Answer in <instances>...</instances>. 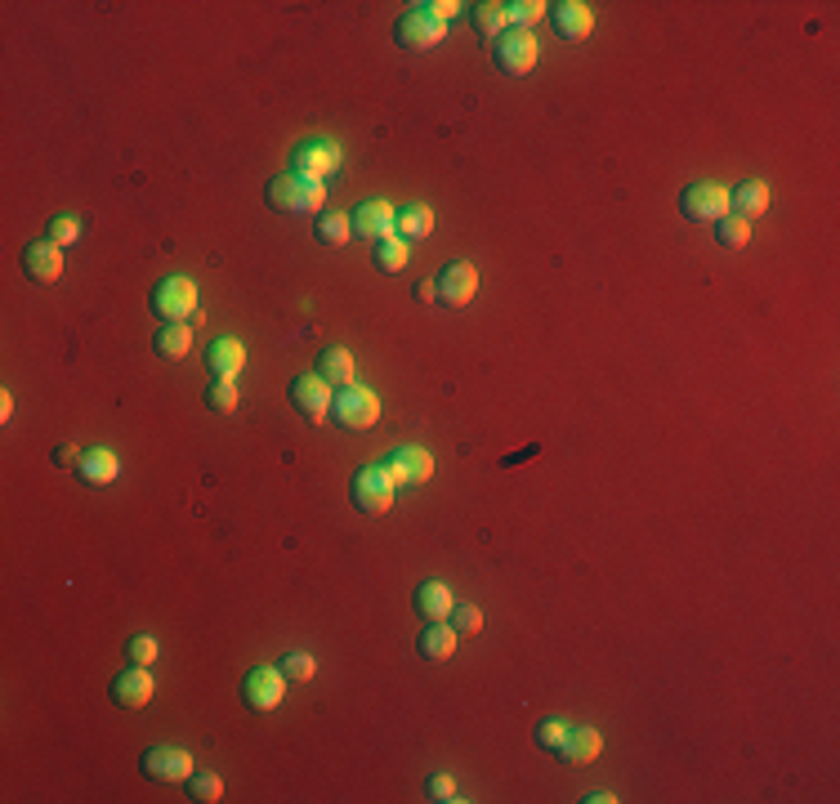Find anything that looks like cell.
I'll list each match as a JSON object with an SVG mask.
<instances>
[{
    "mask_svg": "<svg viewBox=\"0 0 840 804\" xmlns=\"http://www.w3.org/2000/svg\"><path fill=\"white\" fill-rule=\"evenodd\" d=\"M416 9H425V14H429V18H438V23H447V18L456 14V5H452V0H429V5H416Z\"/></svg>",
    "mask_w": 840,
    "mask_h": 804,
    "instance_id": "cell-40",
    "label": "cell"
},
{
    "mask_svg": "<svg viewBox=\"0 0 840 804\" xmlns=\"http://www.w3.org/2000/svg\"><path fill=\"white\" fill-rule=\"evenodd\" d=\"M23 273L27 282L36 286H50L63 277V251L54 242H27L23 246Z\"/></svg>",
    "mask_w": 840,
    "mask_h": 804,
    "instance_id": "cell-15",
    "label": "cell"
},
{
    "mask_svg": "<svg viewBox=\"0 0 840 804\" xmlns=\"http://www.w3.org/2000/svg\"><path fill=\"white\" fill-rule=\"evenodd\" d=\"M148 304H152V313L161 318V327L166 322H188L197 313V286L188 282V277H161L157 286H152V295H148Z\"/></svg>",
    "mask_w": 840,
    "mask_h": 804,
    "instance_id": "cell-2",
    "label": "cell"
},
{
    "mask_svg": "<svg viewBox=\"0 0 840 804\" xmlns=\"http://www.w3.org/2000/svg\"><path fill=\"white\" fill-rule=\"evenodd\" d=\"M121 474V461L112 447H90V452H81V461H76V478H81L85 487H108L117 483Z\"/></svg>",
    "mask_w": 840,
    "mask_h": 804,
    "instance_id": "cell-17",
    "label": "cell"
},
{
    "mask_svg": "<svg viewBox=\"0 0 840 804\" xmlns=\"http://www.w3.org/2000/svg\"><path fill=\"white\" fill-rule=\"evenodd\" d=\"M318 376L327 380V385L349 389L353 385V353L340 349V344H327V349L318 353Z\"/></svg>",
    "mask_w": 840,
    "mask_h": 804,
    "instance_id": "cell-21",
    "label": "cell"
},
{
    "mask_svg": "<svg viewBox=\"0 0 840 804\" xmlns=\"http://www.w3.org/2000/svg\"><path fill=\"white\" fill-rule=\"evenodd\" d=\"M425 796L434 800V804H452V800H461V796H456V782L447 778V773H434V778L425 782Z\"/></svg>",
    "mask_w": 840,
    "mask_h": 804,
    "instance_id": "cell-39",
    "label": "cell"
},
{
    "mask_svg": "<svg viewBox=\"0 0 840 804\" xmlns=\"http://www.w3.org/2000/svg\"><path fill=\"white\" fill-rule=\"evenodd\" d=\"M389 478H394V487H403V483H425L429 474H434V456L425 452V447H394L389 452Z\"/></svg>",
    "mask_w": 840,
    "mask_h": 804,
    "instance_id": "cell-16",
    "label": "cell"
},
{
    "mask_svg": "<svg viewBox=\"0 0 840 804\" xmlns=\"http://www.w3.org/2000/svg\"><path fill=\"white\" fill-rule=\"evenodd\" d=\"M9 411H14V398L0 394V420H9Z\"/></svg>",
    "mask_w": 840,
    "mask_h": 804,
    "instance_id": "cell-44",
    "label": "cell"
},
{
    "mask_svg": "<svg viewBox=\"0 0 840 804\" xmlns=\"http://www.w3.org/2000/svg\"><path fill=\"white\" fill-rule=\"evenodd\" d=\"M729 210L738 219H756L769 210V184H760V179H747V184L738 188V193H729Z\"/></svg>",
    "mask_w": 840,
    "mask_h": 804,
    "instance_id": "cell-25",
    "label": "cell"
},
{
    "mask_svg": "<svg viewBox=\"0 0 840 804\" xmlns=\"http://www.w3.org/2000/svg\"><path fill=\"white\" fill-rule=\"evenodd\" d=\"M394 233L403 237V242H420V237H429V233H434V210L420 206V201L403 206V210H398V219H394Z\"/></svg>",
    "mask_w": 840,
    "mask_h": 804,
    "instance_id": "cell-26",
    "label": "cell"
},
{
    "mask_svg": "<svg viewBox=\"0 0 840 804\" xmlns=\"http://www.w3.org/2000/svg\"><path fill=\"white\" fill-rule=\"evenodd\" d=\"M286 398H291V407L300 411L309 425H322V420L331 416V385L318 376V371H309V376H295L291 389H286Z\"/></svg>",
    "mask_w": 840,
    "mask_h": 804,
    "instance_id": "cell-6",
    "label": "cell"
},
{
    "mask_svg": "<svg viewBox=\"0 0 840 804\" xmlns=\"http://www.w3.org/2000/svg\"><path fill=\"white\" fill-rule=\"evenodd\" d=\"M206 367L215 371V376H228V380H233L237 371L246 367V349H242V340H228V335H224V340H215V344L206 349Z\"/></svg>",
    "mask_w": 840,
    "mask_h": 804,
    "instance_id": "cell-22",
    "label": "cell"
},
{
    "mask_svg": "<svg viewBox=\"0 0 840 804\" xmlns=\"http://www.w3.org/2000/svg\"><path fill=\"white\" fill-rule=\"evenodd\" d=\"M447 617H452V630H456V635H479V630H483V612L474 608V603H456V608L447 612Z\"/></svg>",
    "mask_w": 840,
    "mask_h": 804,
    "instance_id": "cell-35",
    "label": "cell"
},
{
    "mask_svg": "<svg viewBox=\"0 0 840 804\" xmlns=\"http://www.w3.org/2000/svg\"><path fill=\"white\" fill-rule=\"evenodd\" d=\"M340 170V148L331 139H304L291 152V175L300 179H327Z\"/></svg>",
    "mask_w": 840,
    "mask_h": 804,
    "instance_id": "cell-7",
    "label": "cell"
},
{
    "mask_svg": "<svg viewBox=\"0 0 840 804\" xmlns=\"http://www.w3.org/2000/svg\"><path fill=\"white\" fill-rule=\"evenodd\" d=\"M474 291H479V273H474V264L452 260V264H443V268H438V277H434V295H438L443 304H452V309H465V304L474 300Z\"/></svg>",
    "mask_w": 840,
    "mask_h": 804,
    "instance_id": "cell-10",
    "label": "cell"
},
{
    "mask_svg": "<svg viewBox=\"0 0 840 804\" xmlns=\"http://www.w3.org/2000/svg\"><path fill=\"white\" fill-rule=\"evenodd\" d=\"M412 295H416V304H429V300H438V295H434V282H416V286H412Z\"/></svg>",
    "mask_w": 840,
    "mask_h": 804,
    "instance_id": "cell-42",
    "label": "cell"
},
{
    "mask_svg": "<svg viewBox=\"0 0 840 804\" xmlns=\"http://www.w3.org/2000/svg\"><path fill=\"white\" fill-rule=\"evenodd\" d=\"M188 800H197V804L224 800V782H219V773H188Z\"/></svg>",
    "mask_w": 840,
    "mask_h": 804,
    "instance_id": "cell-31",
    "label": "cell"
},
{
    "mask_svg": "<svg viewBox=\"0 0 840 804\" xmlns=\"http://www.w3.org/2000/svg\"><path fill=\"white\" fill-rule=\"evenodd\" d=\"M278 670L286 675V684H304V679H313V657L309 653H286Z\"/></svg>",
    "mask_w": 840,
    "mask_h": 804,
    "instance_id": "cell-36",
    "label": "cell"
},
{
    "mask_svg": "<svg viewBox=\"0 0 840 804\" xmlns=\"http://www.w3.org/2000/svg\"><path fill=\"white\" fill-rule=\"evenodd\" d=\"M443 32H447V23L429 18L425 9H416V5L394 23V41L403 45V50H429V45L443 41Z\"/></svg>",
    "mask_w": 840,
    "mask_h": 804,
    "instance_id": "cell-12",
    "label": "cell"
},
{
    "mask_svg": "<svg viewBox=\"0 0 840 804\" xmlns=\"http://www.w3.org/2000/svg\"><path fill=\"white\" fill-rule=\"evenodd\" d=\"M126 657H130V666H152V662H157V639H152V635H135L126 644Z\"/></svg>",
    "mask_w": 840,
    "mask_h": 804,
    "instance_id": "cell-38",
    "label": "cell"
},
{
    "mask_svg": "<svg viewBox=\"0 0 840 804\" xmlns=\"http://www.w3.org/2000/svg\"><path fill=\"white\" fill-rule=\"evenodd\" d=\"M50 461L59 465V469H76V461H81V452H76V447H68V443H63V447H54V452H50Z\"/></svg>",
    "mask_w": 840,
    "mask_h": 804,
    "instance_id": "cell-41",
    "label": "cell"
},
{
    "mask_svg": "<svg viewBox=\"0 0 840 804\" xmlns=\"http://www.w3.org/2000/svg\"><path fill=\"white\" fill-rule=\"evenodd\" d=\"M318 242L322 246H340V242H349V219L345 215H336V210H322L318 215Z\"/></svg>",
    "mask_w": 840,
    "mask_h": 804,
    "instance_id": "cell-33",
    "label": "cell"
},
{
    "mask_svg": "<svg viewBox=\"0 0 840 804\" xmlns=\"http://www.w3.org/2000/svg\"><path fill=\"white\" fill-rule=\"evenodd\" d=\"M488 50L505 76H528L537 67V41H532V32H519V27H505Z\"/></svg>",
    "mask_w": 840,
    "mask_h": 804,
    "instance_id": "cell-4",
    "label": "cell"
},
{
    "mask_svg": "<svg viewBox=\"0 0 840 804\" xmlns=\"http://www.w3.org/2000/svg\"><path fill=\"white\" fill-rule=\"evenodd\" d=\"M188 349H193V331H188L184 322H166V327L152 335V353L166 362H179Z\"/></svg>",
    "mask_w": 840,
    "mask_h": 804,
    "instance_id": "cell-24",
    "label": "cell"
},
{
    "mask_svg": "<svg viewBox=\"0 0 840 804\" xmlns=\"http://www.w3.org/2000/svg\"><path fill=\"white\" fill-rule=\"evenodd\" d=\"M139 773L148 782H184L193 773V755L184 746H148L139 755Z\"/></svg>",
    "mask_w": 840,
    "mask_h": 804,
    "instance_id": "cell-8",
    "label": "cell"
},
{
    "mask_svg": "<svg viewBox=\"0 0 840 804\" xmlns=\"http://www.w3.org/2000/svg\"><path fill=\"white\" fill-rule=\"evenodd\" d=\"M76 237H81V224H76L72 215H54L50 219V237H45V242H54L63 251V246H72Z\"/></svg>",
    "mask_w": 840,
    "mask_h": 804,
    "instance_id": "cell-37",
    "label": "cell"
},
{
    "mask_svg": "<svg viewBox=\"0 0 840 804\" xmlns=\"http://www.w3.org/2000/svg\"><path fill=\"white\" fill-rule=\"evenodd\" d=\"M715 242H720L724 251H742V246L751 242V224H747V219H738V215L715 219Z\"/></svg>",
    "mask_w": 840,
    "mask_h": 804,
    "instance_id": "cell-28",
    "label": "cell"
},
{
    "mask_svg": "<svg viewBox=\"0 0 840 804\" xmlns=\"http://www.w3.org/2000/svg\"><path fill=\"white\" fill-rule=\"evenodd\" d=\"M599 751H604L599 733L586 729V724H577V729H568V737H563V751L559 755L568 764H590V760H599Z\"/></svg>",
    "mask_w": 840,
    "mask_h": 804,
    "instance_id": "cell-23",
    "label": "cell"
},
{
    "mask_svg": "<svg viewBox=\"0 0 840 804\" xmlns=\"http://www.w3.org/2000/svg\"><path fill=\"white\" fill-rule=\"evenodd\" d=\"M470 23H474V32L483 36V41H496V36L505 32V9L501 5H488V0H483V5H470Z\"/></svg>",
    "mask_w": 840,
    "mask_h": 804,
    "instance_id": "cell-27",
    "label": "cell"
},
{
    "mask_svg": "<svg viewBox=\"0 0 840 804\" xmlns=\"http://www.w3.org/2000/svg\"><path fill=\"white\" fill-rule=\"evenodd\" d=\"M581 800H586V804H613L617 796H608V791H590V796H581Z\"/></svg>",
    "mask_w": 840,
    "mask_h": 804,
    "instance_id": "cell-43",
    "label": "cell"
},
{
    "mask_svg": "<svg viewBox=\"0 0 840 804\" xmlns=\"http://www.w3.org/2000/svg\"><path fill=\"white\" fill-rule=\"evenodd\" d=\"M286 693V675L273 666H255L251 675L242 679V702L251 706V711H273V706L282 702Z\"/></svg>",
    "mask_w": 840,
    "mask_h": 804,
    "instance_id": "cell-13",
    "label": "cell"
},
{
    "mask_svg": "<svg viewBox=\"0 0 840 804\" xmlns=\"http://www.w3.org/2000/svg\"><path fill=\"white\" fill-rule=\"evenodd\" d=\"M152 675L148 666H126L117 679H112V702L121 706V711H143V706L152 702Z\"/></svg>",
    "mask_w": 840,
    "mask_h": 804,
    "instance_id": "cell-14",
    "label": "cell"
},
{
    "mask_svg": "<svg viewBox=\"0 0 840 804\" xmlns=\"http://www.w3.org/2000/svg\"><path fill=\"white\" fill-rule=\"evenodd\" d=\"M264 201H269V210H282V215H322L327 188H322V179L278 175V179H269V188H264Z\"/></svg>",
    "mask_w": 840,
    "mask_h": 804,
    "instance_id": "cell-1",
    "label": "cell"
},
{
    "mask_svg": "<svg viewBox=\"0 0 840 804\" xmlns=\"http://www.w3.org/2000/svg\"><path fill=\"white\" fill-rule=\"evenodd\" d=\"M680 215L693 224H715V219L729 215V193L720 184H689L680 193Z\"/></svg>",
    "mask_w": 840,
    "mask_h": 804,
    "instance_id": "cell-9",
    "label": "cell"
},
{
    "mask_svg": "<svg viewBox=\"0 0 840 804\" xmlns=\"http://www.w3.org/2000/svg\"><path fill=\"white\" fill-rule=\"evenodd\" d=\"M550 23L563 41H586L590 27H595V14L581 0H559V5H550Z\"/></svg>",
    "mask_w": 840,
    "mask_h": 804,
    "instance_id": "cell-18",
    "label": "cell"
},
{
    "mask_svg": "<svg viewBox=\"0 0 840 804\" xmlns=\"http://www.w3.org/2000/svg\"><path fill=\"white\" fill-rule=\"evenodd\" d=\"M416 653L425 657V662H447V657L456 653V630L447 626V621H425L416 635Z\"/></svg>",
    "mask_w": 840,
    "mask_h": 804,
    "instance_id": "cell-19",
    "label": "cell"
},
{
    "mask_svg": "<svg viewBox=\"0 0 840 804\" xmlns=\"http://www.w3.org/2000/svg\"><path fill=\"white\" fill-rule=\"evenodd\" d=\"M412 608H416V617H425V621H443L447 612H452V590H447L443 581H420L412 590Z\"/></svg>",
    "mask_w": 840,
    "mask_h": 804,
    "instance_id": "cell-20",
    "label": "cell"
},
{
    "mask_svg": "<svg viewBox=\"0 0 840 804\" xmlns=\"http://www.w3.org/2000/svg\"><path fill=\"white\" fill-rule=\"evenodd\" d=\"M563 737H568V724L550 715V720H541V724H537V733H532V742H537L541 751L559 755V751H563Z\"/></svg>",
    "mask_w": 840,
    "mask_h": 804,
    "instance_id": "cell-34",
    "label": "cell"
},
{
    "mask_svg": "<svg viewBox=\"0 0 840 804\" xmlns=\"http://www.w3.org/2000/svg\"><path fill=\"white\" fill-rule=\"evenodd\" d=\"M501 9H505V23L519 27V32H532V23H541L550 14V5H541V0H514V5H501Z\"/></svg>",
    "mask_w": 840,
    "mask_h": 804,
    "instance_id": "cell-29",
    "label": "cell"
},
{
    "mask_svg": "<svg viewBox=\"0 0 840 804\" xmlns=\"http://www.w3.org/2000/svg\"><path fill=\"white\" fill-rule=\"evenodd\" d=\"M349 501L358 505L362 514H385L394 505V478H389L385 465H362L358 474L349 478Z\"/></svg>",
    "mask_w": 840,
    "mask_h": 804,
    "instance_id": "cell-3",
    "label": "cell"
},
{
    "mask_svg": "<svg viewBox=\"0 0 840 804\" xmlns=\"http://www.w3.org/2000/svg\"><path fill=\"white\" fill-rule=\"evenodd\" d=\"M394 219L398 210L389 201H362L349 215V233L362 237V242H385V237H394Z\"/></svg>",
    "mask_w": 840,
    "mask_h": 804,
    "instance_id": "cell-11",
    "label": "cell"
},
{
    "mask_svg": "<svg viewBox=\"0 0 840 804\" xmlns=\"http://www.w3.org/2000/svg\"><path fill=\"white\" fill-rule=\"evenodd\" d=\"M206 407L219 411V416H228V411L237 407V385H233V380H228V376L210 380V385H206Z\"/></svg>",
    "mask_w": 840,
    "mask_h": 804,
    "instance_id": "cell-32",
    "label": "cell"
},
{
    "mask_svg": "<svg viewBox=\"0 0 840 804\" xmlns=\"http://www.w3.org/2000/svg\"><path fill=\"white\" fill-rule=\"evenodd\" d=\"M331 420L340 429H371L380 420V398L362 385H349L331 398Z\"/></svg>",
    "mask_w": 840,
    "mask_h": 804,
    "instance_id": "cell-5",
    "label": "cell"
},
{
    "mask_svg": "<svg viewBox=\"0 0 840 804\" xmlns=\"http://www.w3.org/2000/svg\"><path fill=\"white\" fill-rule=\"evenodd\" d=\"M376 268L380 273H403L407 268V242L403 237H385V242H376Z\"/></svg>",
    "mask_w": 840,
    "mask_h": 804,
    "instance_id": "cell-30",
    "label": "cell"
}]
</instances>
